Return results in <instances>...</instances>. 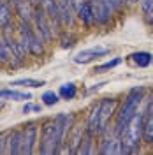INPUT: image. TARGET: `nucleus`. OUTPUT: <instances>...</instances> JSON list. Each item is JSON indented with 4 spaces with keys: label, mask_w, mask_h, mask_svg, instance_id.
<instances>
[{
    "label": "nucleus",
    "mask_w": 153,
    "mask_h": 155,
    "mask_svg": "<svg viewBox=\"0 0 153 155\" xmlns=\"http://www.w3.org/2000/svg\"><path fill=\"white\" fill-rule=\"evenodd\" d=\"M11 7L14 11V14L18 16L21 21H32V14H34V5L30 0H7Z\"/></svg>",
    "instance_id": "nucleus-9"
},
{
    "label": "nucleus",
    "mask_w": 153,
    "mask_h": 155,
    "mask_svg": "<svg viewBox=\"0 0 153 155\" xmlns=\"http://www.w3.org/2000/svg\"><path fill=\"white\" fill-rule=\"evenodd\" d=\"M41 101H42V104H46V106H55L57 102H60V95L55 94L53 90H48V92H44V94L41 95Z\"/></svg>",
    "instance_id": "nucleus-21"
},
{
    "label": "nucleus",
    "mask_w": 153,
    "mask_h": 155,
    "mask_svg": "<svg viewBox=\"0 0 153 155\" xmlns=\"http://www.w3.org/2000/svg\"><path fill=\"white\" fill-rule=\"evenodd\" d=\"M130 2H132V4H134V2H139V0H130Z\"/></svg>",
    "instance_id": "nucleus-29"
},
{
    "label": "nucleus",
    "mask_w": 153,
    "mask_h": 155,
    "mask_svg": "<svg viewBox=\"0 0 153 155\" xmlns=\"http://www.w3.org/2000/svg\"><path fill=\"white\" fill-rule=\"evenodd\" d=\"M77 94V87L76 83H63L62 87L58 88V95L60 99H63V101H72Z\"/></svg>",
    "instance_id": "nucleus-16"
},
{
    "label": "nucleus",
    "mask_w": 153,
    "mask_h": 155,
    "mask_svg": "<svg viewBox=\"0 0 153 155\" xmlns=\"http://www.w3.org/2000/svg\"><path fill=\"white\" fill-rule=\"evenodd\" d=\"M4 65H7V62H5V58H4L2 51H0V67H4Z\"/></svg>",
    "instance_id": "nucleus-27"
},
{
    "label": "nucleus",
    "mask_w": 153,
    "mask_h": 155,
    "mask_svg": "<svg viewBox=\"0 0 153 155\" xmlns=\"http://www.w3.org/2000/svg\"><path fill=\"white\" fill-rule=\"evenodd\" d=\"M74 42H76V37H74L72 34H69V32H63V34H62L60 44H62V48H63V49L72 48V46H74Z\"/></svg>",
    "instance_id": "nucleus-22"
},
{
    "label": "nucleus",
    "mask_w": 153,
    "mask_h": 155,
    "mask_svg": "<svg viewBox=\"0 0 153 155\" xmlns=\"http://www.w3.org/2000/svg\"><path fill=\"white\" fill-rule=\"evenodd\" d=\"M62 2H63V4H67V5H70L72 9H76V7H77V2H79V0H62Z\"/></svg>",
    "instance_id": "nucleus-26"
},
{
    "label": "nucleus",
    "mask_w": 153,
    "mask_h": 155,
    "mask_svg": "<svg viewBox=\"0 0 153 155\" xmlns=\"http://www.w3.org/2000/svg\"><path fill=\"white\" fill-rule=\"evenodd\" d=\"M0 37H2V30H0Z\"/></svg>",
    "instance_id": "nucleus-30"
},
{
    "label": "nucleus",
    "mask_w": 153,
    "mask_h": 155,
    "mask_svg": "<svg viewBox=\"0 0 153 155\" xmlns=\"http://www.w3.org/2000/svg\"><path fill=\"white\" fill-rule=\"evenodd\" d=\"M34 5V14H32V23L37 30V34L44 39V42L53 41V25L49 21L48 14L41 4H32Z\"/></svg>",
    "instance_id": "nucleus-4"
},
{
    "label": "nucleus",
    "mask_w": 153,
    "mask_h": 155,
    "mask_svg": "<svg viewBox=\"0 0 153 155\" xmlns=\"http://www.w3.org/2000/svg\"><path fill=\"white\" fill-rule=\"evenodd\" d=\"M151 53H148V51H135L130 55L132 58V62H134L135 65H139V67H148L150 64H151Z\"/></svg>",
    "instance_id": "nucleus-17"
},
{
    "label": "nucleus",
    "mask_w": 153,
    "mask_h": 155,
    "mask_svg": "<svg viewBox=\"0 0 153 155\" xmlns=\"http://www.w3.org/2000/svg\"><path fill=\"white\" fill-rule=\"evenodd\" d=\"M111 49L109 48H90V49H83L74 55V62L76 64H90L97 58H102L106 55H109Z\"/></svg>",
    "instance_id": "nucleus-8"
},
{
    "label": "nucleus",
    "mask_w": 153,
    "mask_h": 155,
    "mask_svg": "<svg viewBox=\"0 0 153 155\" xmlns=\"http://www.w3.org/2000/svg\"><path fill=\"white\" fill-rule=\"evenodd\" d=\"M12 7L7 0H0V28L4 25H7L11 19H12Z\"/></svg>",
    "instance_id": "nucleus-15"
},
{
    "label": "nucleus",
    "mask_w": 153,
    "mask_h": 155,
    "mask_svg": "<svg viewBox=\"0 0 153 155\" xmlns=\"http://www.w3.org/2000/svg\"><path fill=\"white\" fill-rule=\"evenodd\" d=\"M151 64H153V57H151Z\"/></svg>",
    "instance_id": "nucleus-31"
},
{
    "label": "nucleus",
    "mask_w": 153,
    "mask_h": 155,
    "mask_svg": "<svg viewBox=\"0 0 153 155\" xmlns=\"http://www.w3.org/2000/svg\"><path fill=\"white\" fill-rule=\"evenodd\" d=\"M144 94H146L144 87H134L125 95V101L122 104V107H120V111H116L115 115V125H113V130H115V134L118 137L125 130V127L130 122V118L139 111V106L144 101Z\"/></svg>",
    "instance_id": "nucleus-2"
},
{
    "label": "nucleus",
    "mask_w": 153,
    "mask_h": 155,
    "mask_svg": "<svg viewBox=\"0 0 153 155\" xmlns=\"http://www.w3.org/2000/svg\"><path fill=\"white\" fill-rule=\"evenodd\" d=\"M118 2H120V4H122V5H125V4H129V2H130V0H118Z\"/></svg>",
    "instance_id": "nucleus-28"
},
{
    "label": "nucleus",
    "mask_w": 153,
    "mask_h": 155,
    "mask_svg": "<svg viewBox=\"0 0 153 155\" xmlns=\"http://www.w3.org/2000/svg\"><path fill=\"white\" fill-rule=\"evenodd\" d=\"M39 146V127L37 124H28L25 127V134H23V145H21V153L23 155H32L37 152Z\"/></svg>",
    "instance_id": "nucleus-5"
},
{
    "label": "nucleus",
    "mask_w": 153,
    "mask_h": 155,
    "mask_svg": "<svg viewBox=\"0 0 153 155\" xmlns=\"http://www.w3.org/2000/svg\"><path fill=\"white\" fill-rule=\"evenodd\" d=\"M23 134H25V129H23V130H11L9 145H7V153H11V155H18V153H21Z\"/></svg>",
    "instance_id": "nucleus-12"
},
{
    "label": "nucleus",
    "mask_w": 153,
    "mask_h": 155,
    "mask_svg": "<svg viewBox=\"0 0 153 155\" xmlns=\"http://www.w3.org/2000/svg\"><path fill=\"white\" fill-rule=\"evenodd\" d=\"M93 11H95L97 25H107L111 21V16L115 14L104 0H93Z\"/></svg>",
    "instance_id": "nucleus-11"
},
{
    "label": "nucleus",
    "mask_w": 153,
    "mask_h": 155,
    "mask_svg": "<svg viewBox=\"0 0 153 155\" xmlns=\"http://www.w3.org/2000/svg\"><path fill=\"white\" fill-rule=\"evenodd\" d=\"M104 85H106V81H102V83H97V85H93L92 88H88V90H86V94H93V92H97V90H100Z\"/></svg>",
    "instance_id": "nucleus-24"
},
{
    "label": "nucleus",
    "mask_w": 153,
    "mask_h": 155,
    "mask_svg": "<svg viewBox=\"0 0 153 155\" xmlns=\"http://www.w3.org/2000/svg\"><path fill=\"white\" fill-rule=\"evenodd\" d=\"M95 141V134H92V132H88L86 130L85 136H83V139H81V143L77 146L76 150V155H88V153H93L95 150H93V143Z\"/></svg>",
    "instance_id": "nucleus-13"
},
{
    "label": "nucleus",
    "mask_w": 153,
    "mask_h": 155,
    "mask_svg": "<svg viewBox=\"0 0 153 155\" xmlns=\"http://www.w3.org/2000/svg\"><path fill=\"white\" fill-rule=\"evenodd\" d=\"M122 60H123L122 57H116V58H113V60H109V62H104V64L97 65V67L93 69V72H95V74H102V72H107V71H111V69L118 67V65L122 64Z\"/></svg>",
    "instance_id": "nucleus-18"
},
{
    "label": "nucleus",
    "mask_w": 153,
    "mask_h": 155,
    "mask_svg": "<svg viewBox=\"0 0 153 155\" xmlns=\"http://www.w3.org/2000/svg\"><path fill=\"white\" fill-rule=\"evenodd\" d=\"M30 111H34V104H30V101H27V104L23 106V113H25V115H28Z\"/></svg>",
    "instance_id": "nucleus-25"
},
{
    "label": "nucleus",
    "mask_w": 153,
    "mask_h": 155,
    "mask_svg": "<svg viewBox=\"0 0 153 155\" xmlns=\"http://www.w3.org/2000/svg\"><path fill=\"white\" fill-rule=\"evenodd\" d=\"M62 137L58 134V127L55 120L46 122L42 129H41V136H39V146L37 152L44 155H53V153H60L62 152Z\"/></svg>",
    "instance_id": "nucleus-3"
},
{
    "label": "nucleus",
    "mask_w": 153,
    "mask_h": 155,
    "mask_svg": "<svg viewBox=\"0 0 153 155\" xmlns=\"http://www.w3.org/2000/svg\"><path fill=\"white\" fill-rule=\"evenodd\" d=\"M46 83L44 81H39V79H30V78H23V79H16L12 81L11 87H32V88H39V87H44Z\"/></svg>",
    "instance_id": "nucleus-20"
},
{
    "label": "nucleus",
    "mask_w": 153,
    "mask_h": 155,
    "mask_svg": "<svg viewBox=\"0 0 153 155\" xmlns=\"http://www.w3.org/2000/svg\"><path fill=\"white\" fill-rule=\"evenodd\" d=\"M9 136H11V132H2V134H0V153H7Z\"/></svg>",
    "instance_id": "nucleus-23"
},
{
    "label": "nucleus",
    "mask_w": 153,
    "mask_h": 155,
    "mask_svg": "<svg viewBox=\"0 0 153 155\" xmlns=\"http://www.w3.org/2000/svg\"><path fill=\"white\" fill-rule=\"evenodd\" d=\"M143 143L144 145H153V101H148L146 109H144Z\"/></svg>",
    "instance_id": "nucleus-10"
},
{
    "label": "nucleus",
    "mask_w": 153,
    "mask_h": 155,
    "mask_svg": "<svg viewBox=\"0 0 153 155\" xmlns=\"http://www.w3.org/2000/svg\"><path fill=\"white\" fill-rule=\"evenodd\" d=\"M116 107H118V99L115 97H106L100 102H97L92 107L88 120H86V130L95 136H100L109 129L111 118H115Z\"/></svg>",
    "instance_id": "nucleus-1"
},
{
    "label": "nucleus",
    "mask_w": 153,
    "mask_h": 155,
    "mask_svg": "<svg viewBox=\"0 0 153 155\" xmlns=\"http://www.w3.org/2000/svg\"><path fill=\"white\" fill-rule=\"evenodd\" d=\"M76 18L85 25V27H93L97 25L95 11H93V0H79L76 7Z\"/></svg>",
    "instance_id": "nucleus-6"
},
{
    "label": "nucleus",
    "mask_w": 153,
    "mask_h": 155,
    "mask_svg": "<svg viewBox=\"0 0 153 155\" xmlns=\"http://www.w3.org/2000/svg\"><path fill=\"white\" fill-rule=\"evenodd\" d=\"M2 99H11V101H32V94L4 88V90H0V101H2Z\"/></svg>",
    "instance_id": "nucleus-14"
},
{
    "label": "nucleus",
    "mask_w": 153,
    "mask_h": 155,
    "mask_svg": "<svg viewBox=\"0 0 153 155\" xmlns=\"http://www.w3.org/2000/svg\"><path fill=\"white\" fill-rule=\"evenodd\" d=\"M102 143H100V148H99V153L100 155H111V153H120V137L115 134V130H106L102 132Z\"/></svg>",
    "instance_id": "nucleus-7"
},
{
    "label": "nucleus",
    "mask_w": 153,
    "mask_h": 155,
    "mask_svg": "<svg viewBox=\"0 0 153 155\" xmlns=\"http://www.w3.org/2000/svg\"><path fill=\"white\" fill-rule=\"evenodd\" d=\"M143 18L148 25H153V0H141Z\"/></svg>",
    "instance_id": "nucleus-19"
}]
</instances>
